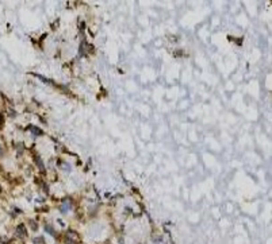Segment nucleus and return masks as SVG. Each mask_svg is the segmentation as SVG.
<instances>
[{"mask_svg": "<svg viewBox=\"0 0 272 244\" xmlns=\"http://www.w3.org/2000/svg\"><path fill=\"white\" fill-rule=\"evenodd\" d=\"M16 235H19V236H22V237L27 236V229H26V227H24L23 224H19L16 227Z\"/></svg>", "mask_w": 272, "mask_h": 244, "instance_id": "nucleus-1", "label": "nucleus"}, {"mask_svg": "<svg viewBox=\"0 0 272 244\" xmlns=\"http://www.w3.org/2000/svg\"><path fill=\"white\" fill-rule=\"evenodd\" d=\"M30 224H31V228L34 229V231H37V227H38V225H37V223H35V221L30 220Z\"/></svg>", "mask_w": 272, "mask_h": 244, "instance_id": "nucleus-8", "label": "nucleus"}, {"mask_svg": "<svg viewBox=\"0 0 272 244\" xmlns=\"http://www.w3.org/2000/svg\"><path fill=\"white\" fill-rule=\"evenodd\" d=\"M45 229H46V232H49V233H50V235H56V232H54V229L51 228L50 225H47V227H46V228H45Z\"/></svg>", "mask_w": 272, "mask_h": 244, "instance_id": "nucleus-6", "label": "nucleus"}, {"mask_svg": "<svg viewBox=\"0 0 272 244\" xmlns=\"http://www.w3.org/2000/svg\"><path fill=\"white\" fill-rule=\"evenodd\" d=\"M3 154H4V150H3V147L0 146V156H3Z\"/></svg>", "mask_w": 272, "mask_h": 244, "instance_id": "nucleus-9", "label": "nucleus"}, {"mask_svg": "<svg viewBox=\"0 0 272 244\" xmlns=\"http://www.w3.org/2000/svg\"><path fill=\"white\" fill-rule=\"evenodd\" d=\"M41 185H42V187H44L45 193H49V186H47V183H46V182H42Z\"/></svg>", "mask_w": 272, "mask_h": 244, "instance_id": "nucleus-7", "label": "nucleus"}, {"mask_svg": "<svg viewBox=\"0 0 272 244\" xmlns=\"http://www.w3.org/2000/svg\"><path fill=\"white\" fill-rule=\"evenodd\" d=\"M28 128H30V131L34 134V135H42L44 132H42V130L38 127H34V125H28Z\"/></svg>", "mask_w": 272, "mask_h": 244, "instance_id": "nucleus-4", "label": "nucleus"}, {"mask_svg": "<svg viewBox=\"0 0 272 244\" xmlns=\"http://www.w3.org/2000/svg\"><path fill=\"white\" fill-rule=\"evenodd\" d=\"M71 208H72V204L68 202V198H67V200H64L62 205L60 206V210H61V213H67L68 209H71Z\"/></svg>", "mask_w": 272, "mask_h": 244, "instance_id": "nucleus-2", "label": "nucleus"}, {"mask_svg": "<svg viewBox=\"0 0 272 244\" xmlns=\"http://www.w3.org/2000/svg\"><path fill=\"white\" fill-rule=\"evenodd\" d=\"M34 159H35V165L40 167V170L42 171V173H45V166H44V163H42V161H41V158L35 155V156H34Z\"/></svg>", "mask_w": 272, "mask_h": 244, "instance_id": "nucleus-3", "label": "nucleus"}, {"mask_svg": "<svg viewBox=\"0 0 272 244\" xmlns=\"http://www.w3.org/2000/svg\"><path fill=\"white\" fill-rule=\"evenodd\" d=\"M35 76H37V74H35ZM37 77H38V78H41V80H42V81H44V82H46V84H54V82L51 81V80H49V78H45V77H42V76H40V74H38Z\"/></svg>", "mask_w": 272, "mask_h": 244, "instance_id": "nucleus-5", "label": "nucleus"}, {"mask_svg": "<svg viewBox=\"0 0 272 244\" xmlns=\"http://www.w3.org/2000/svg\"><path fill=\"white\" fill-rule=\"evenodd\" d=\"M0 192H1V187H0Z\"/></svg>", "mask_w": 272, "mask_h": 244, "instance_id": "nucleus-10", "label": "nucleus"}]
</instances>
